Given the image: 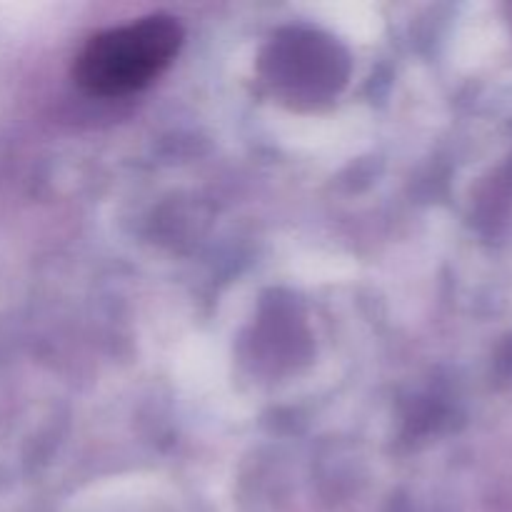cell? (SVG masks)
<instances>
[{"label":"cell","mask_w":512,"mask_h":512,"mask_svg":"<svg viewBox=\"0 0 512 512\" xmlns=\"http://www.w3.org/2000/svg\"><path fill=\"white\" fill-rule=\"evenodd\" d=\"M183 28L168 15H150L135 23L98 33L75 58V80L100 98L128 95L153 83L175 60Z\"/></svg>","instance_id":"6da1fadb"}]
</instances>
